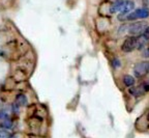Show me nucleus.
<instances>
[{"mask_svg": "<svg viewBox=\"0 0 149 138\" xmlns=\"http://www.w3.org/2000/svg\"><path fill=\"white\" fill-rule=\"evenodd\" d=\"M147 26L148 25H147L146 22H137V23H134L128 26V33L132 34V36L143 34Z\"/></svg>", "mask_w": 149, "mask_h": 138, "instance_id": "nucleus-1", "label": "nucleus"}, {"mask_svg": "<svg viewBox=\"0 0 149 138\" xmlns=\"http://www.w3.org/2000/svg\"><path fill=\"white\" fill-rule=\"evenodd\" d=\"M149 73V61H142L139 62L134 68V74L138 78L144 77Z\"/></svg>", "mask_w": 149, "mask_h": 138, "instance_id": "nucleus-2", "label": "nucleus"}, {"mask_svg": "<svg viewBox=\"0 0 149 138\" xmlns=\"http://www.w3.org/2000/svg\"><path fill=\"white\" fill-rule=\"evenodd\" d=\"M137 36H130L123 42L122 46H121V50L126 53L132 52L135 49H137Z\"/></svg>", "mask_w": 149, "mask_h": 138, "instance_id": "nucleus-3", "label": "nucleus"}, {"mask_svg": "<svg viewBox=\"0 0 149 138\" xmlns=\"http://www.w3.org/2000/svg\"><path fill=\"white\" fill-rule=\"evenodd\" d=\"M134 7H135V3L132 1H130V0H125L123 3L122 8H121L120 14H128L134 10Z\"/></svg>", "mask_w": 149, "mask_h": 138, "instance_id": "nucleus-4", "label": "nucleus"}, {"mask_svg": "<svg viewBox=\"0 0 149 138\" xmlns=\"http://www.w3.org/2000/svg\"><path fill=\"white\" fill-rule=\"evenodd\" d=\"M28 100H27V97L23 93H20L16 97V100H15V104L18 105L19 107H22V106H25L27 104Z\"/></svg>", "mask_w": 149, "mask_h": 138, "instance_id": "nucleus-5", "label": "nucleus"}, {"mask_svg": "<svg viewBox=\"0 0 149 138\" xmlns=\"http://www.w3.org/2000/svg\"><path fill=\"white\" fill-rule=\"evenodd\" d=\"M148 40H149V38H147L145 36H138L137 38V49H139V50H142L143 48L145 47V45L146 44H148Z\"/></svg>", "mask_w": 149, "mask_h": 138, "instance_id": "nucleus-6", "label": "nucleus"}, {"mask_svg": "<svg viewBox=\"0 0 149 138\" xmlns=\"http://www.w3.org/2000/svg\"><path fill=\"white\" fill-rule=\"evenodd\" d=\"M122 81H123V84L125 86H132L135 84V78L130 75H125V76H123L122 78Z\"/></svg>", "mask_w": 149, "mask_h": 138, "instance_id": "nucleus-7", "label": "nucleus"}, {"mask_svg": "<svg viewBox=\"0 0 149 138\" xmlns=\"http://www.w3.org/2000/svg\"><path fill=\"white\" fill-rule=\"evenodd\" d=\"M144 91L142 86H138V87H134V88H130V93H132V95H135V97H139L141 95Z\"/></svg>", "mask_w": 149, "mask_h": 138, "instance_id": "nucleus-8", "label": "nucleus"}, {"mask_svg": "<svg viewBox=\"0 0 149 138\" xmlns=\"http://www.w3.org/2000/svg\"><path fill=\"white\" fill-rule=\"evenodd\" d=\"M1 127L4 129H10L12 127V121L8 118H6L5 121H3V123L1 124Z\"/></svg>", "mask_w": 149, "mask_h": 138, "instance_id": "nucleus-9", "label": "nucleus"}, {"mask_svg": "<svg viewBox=\"0 0 149 138\" xmlns=\"http://www.w3.org/2000/svg\"><path fill=\"white\" fill-rule=\"evenodd\" d=\"M0 138H10V134L5 130L0 131Z\"/></svg>", "mask_w": 149, "mask_h": 138, "instance_id": "nucleus-10", "label": "nucleus"}, {"mask_svg": "<svg viewBox=\"0 0 149 138\" xmlns=\"http://www.w3.org/2000/svg\"><path fill=\"white\" fill-rule=\"evenodd\" d=\"M112 66H113L114 68H119L121 66L120 60H119L118 58H115V59H113V61H112Z\"/></svg>", "mask_w": 149, "mask_h": 138, "instance_id": "nucleus-11", "label": "nucleus"}, {"mask_svg": "<svg viewBox=\"0 0 149 138\" xmlns=\"http://www.w3.org/2000/svg\"><path fill=\"white\" fill-rule=\"evenodd\" d=\"M143 36H145L147 38H149V26L146 27V29H145L144 33H143Z\"/></svg>", "mask_w": 149, "mask_h": 138, "instance_id": "nucleus-12", "label": "nucleus"}, {"mask_svg": "<svg viewBox=\"0 0 149 138\" xmlns=\"http://www.w3.org/2000/svg\"><path fill=\"white\" fill-rule=\"evenodd\" d=\"M143 55H144V57H146V58L149 57V48L145 49V51L143 52Z\"/></svg>", "mask_w": 149, "mask_h": 138, "instance_id": "nucleus-13", "label": "nucleus"}, {"mask_svg": "<svg viewBox=\"0 0 149 138\" xmlns=\"http://www.w3.org/2000/svg\"><path fill=\"white\" fill-rule=\"evenodd\" d=\"M0 118H1V113H0Z\"/></svg>", "mask_w": 149, "mask_h": 138, "instance_id": "nucleus-14", "label": "nucleus"}, {"mask_svg": "<svg viewBox=\"0 0 149 138\" xmlns=\"http://www.w3.org/2000/svg\"><path fill=\"white\" fill-rule=\"evenodd\" d=\"M115 1H116V0H115Z\"/></svg>", "mask_w": 149, "mask_h": 138, "instance_id": "nucleus-15", "label": "nucleus"}]
</instances>
